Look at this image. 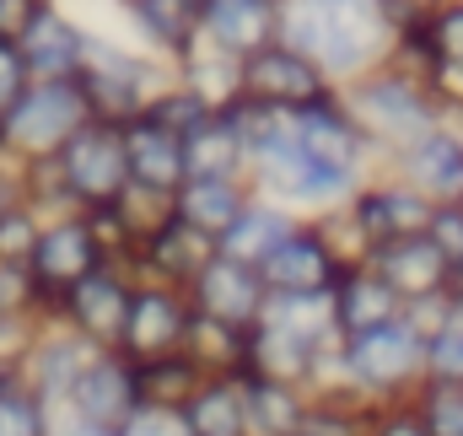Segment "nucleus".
Segmentation results:
<instances>
[{
	"mask_svg": "<svg viewBox=\"0 0 463 436\" xmlns=\"http://www.w3.org/2000/svg\"><path fill=\"white\" fill-rule=\"evenodd\" d=\"M280 43H291L302 60H313L335 87H345L388 60L393 38L383 33L372 0H286Z\"/></svg>",
	"mask_w": 463,
	"mask_h": 436,
	"instance_id": "1",
	"label": "nucleus"
},
{
	"mask_svg": "<svg viewBox=\"0 0 463 436\" xmlns=\"http://www.w3.org/2000/svg\"><path fill=\"white\" fill-rule=\"evenodd\" d=\"M335 355H340V339L329 324V302L269 297L264 318L242 334V377H269V383H291L307 393Z\"/></svg>",
	"mask_w": 463,
	"mask_h": 436,
	"instance_id": "2",
	"label": "nucleus"
},
{
	"mask_svg": "<svg viewBox=\"0 0 463 436\" xmlns=\"http://www.w3.org/2000/svg\"><path fill=\"white\" fill-rule=\"evenodd\" d=\"M340 109L350 113V124L361 129V140L372 146L377 162H388L415 135H426V129L442 124V109H437L431 87L420 76H410L404 65H393V60H383L366 76L345 81L340 87Z\"/></svg>",
	"mask_w": 463,
	"mask_h": 436,
	"instance_id": "3",
	"label": "nucleus"
},
{
	"mask_svg": "<svg viewBox=\"0 0 463 436\" xmlns=\"http://www.w3.org/2000/svg\"><path fill=\"white\" fill-rule=\"evenodd\" d=\"M340 383L355 404H393L426 383V339L404 318L340 345Z\"/></svg>",
	"mask_w": 463,
	"mask_h": 436,
	"instance_id": "4",
	"label": "nucleus"
},
{
	"mask_svg": "<svg viewBox=\"0 0 463 436\" xmlns=\"http://www.w3.org/2000/svg\"><path fill=\"white\" fill-rule=\"evenodd\" d=\"M167 76H173V71H167L162 60H151V54H140L135 43H118L109 33H92V27H87V54H81L76 87H81L92 118L124 129L129 118L146 113L151 92H156Z\"/></svg>",
	"mask_w": 463,
	"mask_h": 436,
	"instance_id": "5",
	"label": "nucleus"
},
{
	"mask_svg": "<svg viewBox=\"0 0 463 436\" xmlns=\"http://www.w3.org/2000/svg\"><path fill=\"white\" fill-rule=\"evenodd\" d=\"M92 118L87 98L76 81H33L22 92V103L0 118V156H11L16 167L27 162H54L60 146Z\"/></svg>",
	"mask_w": 463,
	"mask_h": 436,
	"instance_id": "6",
	"label": "nucleus"
},
{
	"mask_svg": "<svg viewBox=\"0 0 463 436\" xmlns=\"http://www.w3.org/2000/svg\"><path fill=\"white\" fill-rule=\"evenodd\" d=\"M60 167V184L71 194V205L87 216V211H109L124 200L129 189V162H124V129L103 124V118H87L54 156Z\"/></svg>",
	"mask_w": 463,
	"mask_h": 436,
	"instance_id": "7",
	"label": "nucleus"
},
{
	"mask_svg": "<svg viewBox=\"0 0 463 436\" xmlns=\"http://www.w3.org/2000/svg\"><path fill=\"white\" fill-rule=\"evenodd\" d=\"M431 211H437V205H431L426 194H415L404 178H393V173L377 167L345 205H340V221H345L350 242L361 248V259H366L372 248H388V242L420 237V232L431 226Z\"/></svg>",
	"mask_w": 463,
	"mask_h": 436,
	"instance_id": "8",
	"label": "nucleus"
},
{
	"mask_svg": "<svg viewBox=\"0 0 463 436\" xmlns=\"http://www.w3.org/2000/svg\"><path fill=\"white\" fill-rule=\"evenodd\" d=\"M335 81L302 60L291 43H269L248 60H237V98L242 103H259L269 113H302V109H318V103H335Z\"/></svg>",
	"mask_w": 463,
	"mask_h": 436,
	"instance_id": "9",
	"label": "nucleus"
},
{
	"mask_svg": "<svg viewBox=\"0 0 463 436\" xmlns=\"http://www.w3.org/2000/svg\"><path fill=\"white\" fill-rule=\"evenodd\" d=\"M103 264H109V253H103V242H98V232H92L87 216L43 221L38 248H33V259H27V275H33L38 302H43V324H49L54 302H60L71 286H81L92 270H103Z\"/></svg>",
	"mask_w": 463,
	"mask_h": 436,
	"instance_id": "10",
	"label": "nucleus"
},
{
	"mask_svg": "<svg viewBox=\"0 0 463 436\" xmlns=\"http://www.w3.org/2000/svg\"><path fill=\"white\" fill-rule=\"evenodd\" d=\"M345 253L329 242V232L318 221H297V232L264 259V286L269 297H297V302H329V291L345 275Z\"/></svg>",
	"mask_w": 463,
	"mask_h": 436,
	"instance_id": "11",
	"label": "nucleus"
},
{
	"mask_svg": "<svg viewBox=\"0 0 463 436\" xmlns=\"http://www.w3.org/2000/svg\"><path fill=\"white\" fill-rule=\"evenodd\" d=\"M291 146L329 178H340L350 189H361L383 162L372 156V146L361 140V129L350 124V113L340 109V92L335 103H318V109H302L291 113Z\"/></svg>",
	"mask_w": 463,
	"mask_h": 436,
	"instance_id": "12",
	"label": "nucleus"
},
{
	"mask_svg": "<svg viewBox=\"0 0 463 436\" xmlns=\"http://www.w3.org/2000/svg\"><path fill=\"white\" fill-rule=\"evenodd\" d=\"M135 410H140V393H135V366H129L118 350H98L54 415H60V421H71V426H81V431L118 436V426H124Z\"/></svg>",
	"mask_w": 463,
	"mask_h": 436,
	"instance_id": "13",
	"label": "nucleus"
},
{
	"mask_svg": "<svg viewBox=\"0 0 463 436\" xmlns=\"http://www.w3.org/2000/svg\"><path fill=\"white\" fill-rule=\"evenodd\" d=\"M189 328H194V308H189L184 291H173V286H151V280H135L118 355H124L129 366H140V361H162V355H178V350L189 345Z\"/></svg>",
	"mask_w": 463,
	"mask_h": 436,
	"instance_id": "14",
	"label": "nucleus"
},
{
	"mask_svg": "<svg viewBox=\"0 0 463 436\" xmlns=\"http://www.w3.org/2000/svg\"><path fill=\"white\" fill-rule=\"evenodd\" d=\"M129 291H135V280H129L118 264H103V270H92L81 286H71V291L54 302L49 324L71 328V334L87 339L92 350H118L124 318H129Z\"/></svg>",
	"mask_w": 463,
	"mask_h": 436,
	"instance_id": "15",
	"label": "nucleus"
},
{
	"mask_svg": "<svg viewBox=\"0 0 463 436\" xmlns=\"http://www.w3.org/2000/svg\"><path fill=\"white\" fill-rule=\"evenodd\" d=\"M118 16L135 33V49L162 60L167 71H178L184 60H194L200 38H205V5L211 0H114Z\"/></svg>",
	"mask_w": 463,
	"mask_h": 436,
	"instance_id": "16",
	"label": "nucleus"
},
{
	"mask_svg": "<svg viewBox=\"0 0 463 436\" xmlns=\"http://www.w3.org/2000/svg\"><path fill=\"white\" fill-rule=\"evenodd\" d=\"M383 173L404 178L415 194H426L431 205H463V129L458 124H437L426 135H415L404 151H393L383 162Z\"/></svg>",
	"mask_w": 463,
	"mask_h": 436,
	"instance_id": "17",
	"label": "nucleus"
},
{
	"mask_svg": "<svg viewBox=\"0 0 463 436\" xmlns=\"http://www.w3.org/2000/svg\"><path fill=\"white\" fill-rule=\"evenodd\" d=\"M184 297H189L194 318L222 324V328H232V334H248V328L264 318L269 286H264V275H259V270L232 264V259H222V253H216V259L194 275V286H189Z\"/></svg>",
	"mask_w": 463,
	"mask_h": 436,
	"instance_id": "18",
	"label": "nucleus"
},
{
	"mask_svg": "<svg viewBox=\"0 0 463 436\" xmlns=\"http://www.w3.org/2000/svg\"><path fill=\"white\" fill-rule=\"evenodd\" d=\"M361 264H372V270L383 275V286L399 297V308L442 302V297H453V286H458L426 232H420V237H404V242H388V248H372Z\"/></svg>",
	"mask_w": 463,
	"mask_h": 436,
	"instance_id": "19",
	"label": "nucleus"
},
{
	"mask_svg": "<svg viewBox=\"0 0 463 436\" xmlns=\"http://www.w3.org/2000/svg\"><path fill=\"white\" fill-rule=\"evenodd\" d=\"M92 355H98V350H92L87 339H76L71 328L38 324L33 328V339H27V350H22V361H16V372H22V383H27L49 410H60L65 393L76 388V377L87 372Z\"/></svg>",
	"mask_w": 463,
	"mask_h": 436,
	"instance_id": "20",
	"label": "nucleus"
},
{
	"mask_svg": "<svg viewBox=\"0 0 463 436\" xmlns=\"http://www.w3.org/2000/svg\"><path fill=\"white\" fill-rule=\"evenodd\" d=\"M216 259V242L189 232L178 216H167L129 259V280H151V286H173V291H189L194 275Z\"/></svg>",
	"mask_w": 463,
	"mask_h": 436,
	"instance_id": "21",
	"label": "nucleus"
},
{
	"mask_svg": "<svg viewBox=\"0 0 463 436\" xmlns=\"http://www.w3.org/2000/svg\"><path fill=\"white\" fill-rule=\"evenodd\" d=\"M22 60H27V76L33 81H76V71H81V54H87V27L60 5V0H49L38 16H33V27L22 33Z\"/></svg>",
	"mask_w": 463,
	"mask_h": 436,
	"instance_id": "22",
	"label": "nucleus"
},
{
	"mask_svg": "<svg viewBox=\"0 0 463 436\" xmlns=\"http://www.w3.org/2000/svg\"><path fill=\"white\" fill-rule=\"evenodd\" d=\"M200 43L237 65V60L280 43V5H264V0H211Z\"/></svg>",
	"mask_w": 463,
	"mask_h": 436,
	"instance_id": "23",
	"label": "nucleus"
},
{
	"mask_svg": "<svg viewBox=\"0 0 463 436\" xmlns=\"http://www.w3.org/2000/svg\"><path fill=\"white\" fill-rule=\"evenodd\" d=\"M393 318H404V308H399V297L383 286V275L372 264H350L345 275H340V286L329 291V324H335L340 345L393 324Z\"/></svg>",
	"mask_w": 463,
	"mask_h": 436,
	"instance_id": "24",
	"label": "nucleus"
},
{
	"mask_svg": "<svg viewBox=\"0 0 463 436\" xmlns=\"http://www.w3.org/2000/svg\"><path fill=\"white\" fill-rule=\"evenodd\" d=\"M124 162H129V189H146V194H162V200H173L184 189V178H189L184 140L156 129L151 118L124 124Z\"/></svg>",
	"mask_w": 463,
	"mask_h": 436,
	"instance_id": "25",
	"label": "nucleus"
},
{
	"mask_svg": "<svg viewBox=\"0 0 463 436\" xmlns=\"http://www.w3.org/2000/svg\"><path fill=\"white\" fill-rule=\"evenodd\" d=\"M253 200L248 178H184V189L173 194V216L184 221L189 232L222 242L227 226L242 216V205Z\"/></svg>",
	"mask_w": 463,
	"mask_h": 436,
	"instance_id": "26",
	"label": "nucleus"
},
{
	"mask_svg": "<svg viewBox=\"0 0 463 436\" xmlns=\"http://www.w3.org/2000/svg\"><path fill=\"white\" fill-rule=\"evenodd\" d=\"M297 221H302V216H291V211H280L275 200H259V194H253V200L242 205V216L227 226V237L216 242V253L232 259V264L264 270V259H269L291 232H297Z\"/></svg>",
	"mask_w": 463,
	"mask_h": 436,
	"instance_id": "27",
	"label": "nucleus"
},
{
	"mask_svg": "<svg viewBox=\"0 0 463 436\" xmlns=\"http://www.w3.org/2000/svg\"><path fill=\"white\" fill-rule=\"evenodd\" d=\"M237 388H242V410H248V436H291L313 410V393L291 388V383L237 377Z\"/></svg>",
	"mask_w": 463,
	"mask_h": 436,
	"instance_id": "28",
	"label": "nucleus"
},
{
	"mask_svg": "<svg viewBox=\"0 0 463 436\" xmlns=\"http://www.w3.org/2000/svg\"><path fill=\"white\" fill-rule=\"evenodd\" d=\"M184 167L189 178H248V156H242V140L227 124V113L216 109L194 135H184Z\"/></svg>",
	"mask_w": 463,
	"mask_h": 436,
	"instance_id": "29",
	"label": "nucleus"
},
{
	"mask_svg": "<svg viewBox=\"0 0 463 436\" xmlns=\"http://www.w3.org/2000/svg\"><path fill=\"white\" fill-rule=\"evenodd\" d=\"M189 436H248V410L237 377H205L200 393L178 410Z\"/></svg>",
	"mask_w": 463,
	"mask_h": 436,
	"instance_id": "30",
	"label": "nucleus"
},
{
	"mask_svg": "<svg viewBox=\"0 0 463 436\" xmlns=\"http://www.w3.org/2000/svg\"><path fill=\"white\" fill-rule=\"evenodd\" d=\"M205 372L178 350V355H162V361H140L135 366V393H140V410H184L194 393H200Z\"/></svg>",
	"mask_w": 463,
	"mask_h": 436,
	"instance_id": "31",
	"label": "nucleus"
},
{
	"mask_svg": "<svg viewBox=\"0 0 463 436\" xmlns=\"http://www.w3.org/2000/svg\"><path fill=\"white\" fill-rule=\"evenodd\" d=\"M0 436H54V410L22 383L16 366L0 372Z\"/></svg>",
	"mask_w": 463,
	"mask_h": 436,
	"instance_id": "32",
	"label": "nucleus"
},
{
	"mask_svg": "<svg viewBox=\"0 0 463 436\" xmlns=\"http://www.w3.org/2000/svg\"><path fill=\"white\" fill-rule=\"evenodd\" d=\"M211 113H216V109H211L200 92H189L178 76H167V81L151 92V103H146V113H140V118H151L156 129H167V135H178V140H184V135H194Z\"/></svg>",
	"mask_w": 463,
	"mask_h": 436,
	"instance_id": "33",
	"label": "nucleus"
},
{
	"mask_svg": "<svg viewBox=\"0 0 463 436\" xmlns=\"http://www.w3.org/2000/svg\"><path fill=\"white\" fill-rule=\"evenodd\" d=\"M426 383H463V297L453 291L426 334Z\"/></svg>",
	"mask_w": 463,
	"mask_h": 436,
	"instance_id": "34",
	"label": "nucleus"
},
{
	"mask_svg": "<svg viewBox=\"0 0 463 436\" xmlns=\"http://www.w3.org/2000/svg\"><path fill=\"white\" fill-rule=\"evenodd\" d=\"M410 404L431 436H463V383H420Z\"/></svg>",
	"mask_w": 463,
	"mask_h": 436,
	"instance_id": "35",
	"label": "nucleus"
},
{
	"mask_svg": "<svg viewBox=\"0 0 463 436\" xmlns=\"http://www.w3.org/2000/svg\"><path fill=\"white\" fill-rule=\"evenodd\" d=\"M426 43H431V65L463 71V0H442L426 22ZM426 65V71H431Z\"/></svg>",
	"mask_w": 463,
	"mask_h": 436,
	"instance_id": "36",
	"label": "nucleus"
},
{
	"mask_svg": "<svg viewBox=\"0 0 463 436\" xmlns=\"http://www.w3.org/2000/svg\"><path fill=\"white\" fill-rule=\"evenodd\" d=\"M0 318L43 324V302H38V286H33L27 264H0Z\"/></svg>",
	"mask_w": 463,
	"mask_h": 436,
	"instance_id": "37",
	"label": "nucleus"
},
{
	"mask_svg": "<svg viewBox=\"0 0 463 436\" xmlns=\"http://www.w3.org/2000/svg\"><path fill=\"white\" fill-rule=\"evenodd\" d=\"M38 232H43V221L33 216L27 205L0 211V264H27L33 248H38Z\"/></svg>",
	"mask_w": 463,
	"mask_h": 436,
	"instance_id": "38",
	"label": "nucleus"
},
{
	"mask_svg": "<svg viewBox=\"0 0 463 436\" xmlns=\"http://www.w3.org/2000/svg\"><path fill=\"white\" fill-rule=\"evenodd\" d=\"M426 237H431V248L442 253V264L453 270V280H463V205H437Z\"/></svg>",
	"mask_w": 463,
	"mask_h": 436,
	"instance_id": "39",
	"label": "nucleus"
},
{
	"mask_svg": "<svg viewBox=\"0 0 463 436\" xmlns=\"http://www.w3.org/2000/svg\"><path fill=\"white\" fill-rule=\"evenodd\" d=\"M361 426H366V410L361 404H313L307 421L291 436H361Z\"/></svg>",
	"mask_w": 463,
	"mask_h": 436,
	"instance_id": "40",
	"label": "nucleus"
},
{
	"mask_svg": "<svg viewBox=\"0 0 463 436\" xmlns=\"http://www.w3.org/2000/svg\"><path fill=\"white\" fill-rule=\"evenodd\" d=\"M361 436H431V431H426V421L415 415L410 399H393V404H372L366 410Z\"/></svg>",
	"mask_w": 463,
	"mask_h": 436,
	"instance_id": "41",
	"label": "nucleus"
},
{
	"mask_svg": "<svg viewBox=\"0 0 463 436\" xmlns=\"http://www.w3.org/2000/svg\"><path fill=\"white\" fill-rule=\"evenodd\" d=\"M442 0H372V11H377V22H383V33L388 38H404V33H420L426 22H431V11H437Z\"/></svg>",
	"mask_w": 463,
	"mask_h": 436,
	"instance_id": "42",
	"label": "nucleus"
},
{
	"mask_svg": "<svg viewBox=\"0 0 463 436\" xmlns=\"http://www.w3.org/2000/svg\"><path fill=\"white\" fill-rule=\"evenodd\" d=\"M33 87V76H27V60H22V49L16 43H0V118L22 103V92Z\"/></svg>",
	"mask_w": 463,
	"mask_h": 436,
	"instance_id": "43",
	"label": "nucleus"
},
{
	"mask_svg": "<svg viewBox=\"0 0 463 436\" xmlns=\"http://www.w3.org/2000/svg\"><path fill=\"white\" fill-rule=\"evenodd\" d=\"M118 436H189V426H184L178 410H135L118 426Z\"/></svg>",
	"mask_w": 463,
	"mask_h": 436,
	"instance_id": "44",
	"label": "nucleus"
},
{
	"mask_svg": "<svg viewBox=\"0 0 463 436\" xmlns=\"http://www.w3.org/2000/svg\"><path fill=\"white\" fill-rule=\"evenodd\" d=\"M49 0H0V43H22V33L33 27V16Z\"/></svg>",
	"mask_w": 463,
	"mask_h": 436,
	"instance_id": "45",
	"label": "nucleus"
},
{
	"mask_svg": "<svg viewBox=\"0 0 463 436\" xmlns=\"http://www.w3.org/2000/svg\"><path fill=\"white\" fill-rule=\"evenodd\" d=\"M11 205H22V167L11 156H0V211H11Z\"/></svg>",
	"mask_w": 463,
	"mask_h": 436,
	"instance_id": "46",
	"label": "nucleus"
},
{
	"mask_svg": "<svg viewBox=\"0 0 463 436\" xmlns=\"http://www.w3.org/2000/svg\"><path fill=\"white\" fill-rule=\"evenodd\" d=\"M264 5H286V0H264Z\"/></svg>",
	"mask_w": 463,
	"mask_h": 436,
	"instance_id": "47",
	"label": "nucleus"
},
{
	"mask_svg": "<svg viewBox=\"0 0 463 436\" xmlns=\"http://www.w3.org/2000/svg\"><path fill=\"white\" fill-rule=\"evenodd\" d=\"M458 129H463V124H458Z\"/></svg>",
	"mask_w": 463,
	"mask_h": 436,
	"instance_id": "48",
	"label": "nucleus"
}]
</instances>
